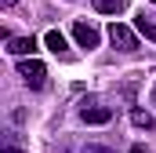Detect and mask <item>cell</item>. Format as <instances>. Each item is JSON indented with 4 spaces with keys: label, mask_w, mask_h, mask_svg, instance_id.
Returning <instances> with one entry per match:
<instances>
[{
    "label": "cell",
    "mask_w": 156,
    "mask_h": 153,
    "mask_svg": "<svg viewBox=\"0 0 156 153\" xmlns=\"http://www.w3.org/2000/svg\"><path fill=\"white\" fill-rule=\"evenodd\" d=\"M131 153H149V150H145V146H131Z\"/></svg>",
    "instance_id": "12"
},
{
    "label": "cell",
    "mask_w": 156,
    "mask_h": 153,
    "mask_svg": "<svg viewBox=\"0 0 156 153\" xmlns=\"http://www.w3.org/2000/svg\"><path fill=\"white\" fill-rule=\"evenodd\" d=\"M44 44H47V47H51L55 55H66V37H62L58 29H51V33L44 37Z\"/></svg>",
    "instance_id": "7"
},
{
    "label": "cell",
    "mask_w": 156,
    "mask_h": 153,
    "mask_svg": "<svg viewBox=\"0 0 156 153\" xmlns=\"http://www.w3.org/2000/svg\"><path fill=\"white\" fill-rule=\"evenodd\" d=\"M73 37H76V44L80 47H98V40H102V33L94 29V26H87V22H73Z\"/></svg>",
    "instance_id": "4"
},
{
    "label": "cell",
    "mask_w": 156,
    "mask_h": 153,
    "mask_svg": "<svg viewBox=\"0 0 156 153\" xmlns=\"http://www.w3.org/2000/svg\"><path fill=\"white\" fill-rule=\"evenodd\" d=\"M33 51H37V40H33V37H11V40H7V55L26 58V55H33Z\"/></svg>",
    "instance_id": "5"
},
{
    "label": "cell",
    "mask_w": 156,
    "mask_h": 153,
    "mask_svg": "<svg viewBox=\"0 0 156 153\" xmlns=\"http://www.w3.org/2000/svg\"><path fill=\"white\" fill-rule=\"evenodd\" d=\"M134 29H138V33H145V37H149V40L156 44V22L149 18V15H145V11H142V15L134 18Z\"/></svg>",
    "instance_id": "6"
},
{
    "label": "cell",
    "mask_w": 156,
    "mask_h": 153,
    "mask_svg": "<svg viewBox=\"0 0 156 153\" xmlns=\"http://www.w3.org/2000/svg\"><path fill=\"white\" fill-rule=\"evenodd\" d=\"M131 124H134V128H153L156 120H153V113H145V110H131Z\"/></svg>",
    "instance_id": "9"
},
{
    "label": "cell",
    "mask_w": 156,
    "mask_h": 153,
    "mask_svg": "<svg viewBox=\"0 0 156 153\" xmlns=\"http://www.w3.org/2000/svg\"><path fill=\"white\" fill-rule=\"evenodd\" d=\"M83 153H116V150H109V146H83Z\"/></svg>",
    "instance_id": "10"
},
{
    "label": "cell",
    "mask_w": 156,
    "mask_h": 153,
    "mask_svg": "<svg viewBox=\"0 0 156 153\" xmlns=\"http://www.w3.org/2000/svg\"><path fill=\"white\" fill-rule=\"evenodd\" d=\"M15 4H18V0H0V7H15Z\"/></svg>",
    "instance_id": "11"
},
{
    "label": "cell",
    "mask_w": 156,
    "mask_h": 153,
    "mask_svg": "<svg viewBox=\"0 0 156 153\" xmlns=\"http://www.w3.org/2000/svg\"><path fill=\"white\" fill-rule=\"evenodd\" d=\"M18 76H22L33 91H40V88L47 84V66L37 62V58H26V62H18Z\"/></svg>",
    "instance_id": "1"
},
{
    "label": "cell",
    "mask_w": 156,
    "mask_h": 153,
    "mask_svg": "<svg viewBox=\"0 0 156 153\" xmlns=\"http://www.w3.org/2000/svg\"><path fill=\"white\" fill-rule=\"evenodd\" d=\"M4 153H22V150H15V146H7V150H4Z\"/></svg>",
    "instance_id": "13"
},
{
    "label": "cell",
    "mask_w": 156,
    "mask_h": 153,
    "mask_svg": "<svg viewBox=\"0 0 156 153\" xmlns=\"http://www.w3.org/2000/svg\"><path fill=\"white\" fill-rule=\"evenodd\" d=\"M109 40H113V47H116V51H134V47H138L134 29H131V26H123V22H113V26H109Z\"/></svg>",
    "instance_id": "2"
},
{
    "label": "cell",
    "mask_w": 156,
    "mask_h": 153,
    "mask_svg": "<svg viewBox=\"0 0 156 153\" xmlns=\"http://www.w3.org/2000/svg\"><path fill=\"white\" fill-rule=\"evenodd\" d=\"M153 102H156V91H153Z\"/></svg>",
    "instance_id": "14"
},
{
    "label": "cell",
    "mask_w": 156,
    "mask_h": 153,
    "mask_svg": "<svg viewBox=\"0 0 156 153\" xmlns=\"http://www.w3.org/2000/svg\"><path fill=\"white\" fill-rule=\"evenodd\" d=\"M80 120H83V124H109V120H113V110L102 106V102H94V99H87V102L80 106Z\"/></svg>",
    "instance_id": "3"
},
{
    "label": "cell",
    "mask_w": 156,
    "mask_h": 153,
    "mask_svg": "<svg viewBox=\"0 0 156 153\" xmlns=\"http://www.w3.org/2000/svg\"><path fill=\"white\" fill-rule=\"evenodd\" d=\"M94 7H98L102 15H120L127 4H123V0H94Z\"/></svg>",
    "instance_id": "8"
}]
</instances>
